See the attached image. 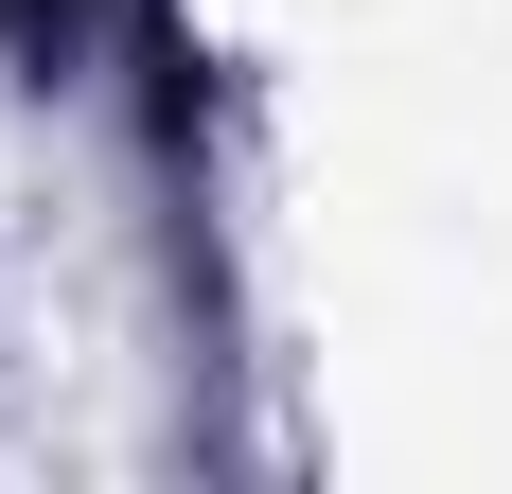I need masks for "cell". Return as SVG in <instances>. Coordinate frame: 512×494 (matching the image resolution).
Returning <instances> with one entry per match:
<instances>
[{
  "mask_svg": "<svg viewBox=\"0 0 512 494\" xmlns=\"http://www.w3.org/2000/svg\"><path fill=\"white\" fill-rule=\"evenodd\" d=\"M0 36H36V53H53V36H89V0H0Z\"/></svg>",
  "mask_w": 512,
  "mask_h": 494,
  "instance_id": "cell-1",
  "label": "cell"
}]
</instances>
